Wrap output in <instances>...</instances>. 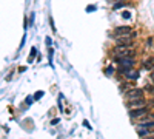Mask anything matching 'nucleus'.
<instances>
[{"mask_svg":"<svg viewBox=\"0 0 154 139\" xmlns=\"http://www.w3.org/2000/svg\"><path fill=\"white\" fill-rule=\"evenodd\" d=\"M149 113V108L148 107H136V108H131L130 110V118H133V119H137V118H143V116H146Z\"/></svg>","mask_w":154,"mask_h":139,"instance_id":"1","label":"nucleus"},{"mask_svg":"<svg viewBox=\"0 0 154 139\" xmlns=\"http://www.w3.org/2000/svg\"><path fill=\"white\" fill-rule=\"evenodd\" d=\"M125 96L128 99H134V97H142L143 96V90L142 88H130L125 91Z\"/></svg>","mask_w":154,"mask_h":139,"instance_id":"2","label":"nucleus"},{"mask_svg":"<svg viewBox=\"0 0 154 139\" xmlns=\"http://www.w3.org/2000/svg\"><path fill=\"white\" fill-rule=\"evenodd\" d=\"M145 102H146V100H145V99H143V96H142V97H134V99H130L128 105H130V108H136V107H142V105H145Z\"/></svg>","mask_w":154,"mask_h":139,"instance_id":"3","label":"nucleus"},{"mask_svg":"<svg viewBox=\"0 0 154 139\" xmlns=\"http://www.w3.org/2000/svg\"><path fill=\"white\" fill-rule=\"evenodd\" d=\"M117 62H119V65H122V67H125V68H131L133 64H134V60L130 59L128 56H125V57H119Z\"/></svg>","mask_w":154,"mask_h":139,"instance_id":"4","label":"nucleus"},{"mask_svg":"<svg viewBox=\"0 0 154 139\" xmlns=\"http://www.w3.org/2000/svg\"><path fill=\"white\" fill-rule=\"evenodd\" d=\"M114 33L117 36H128L131 33V27H117L114 30Z\"/></svg>","mask_w":154,"mask_h":139,"instance_id":"5","label":"nucleus"},{"mask_svg":"<svg viewBox=\"0 0 154 139\" xmlns=\"http://www.w3.org/2000/svg\"><path fill=\"white\" fill-rule=\"evenodd\" d=\"M119 46H130L131 45V39H128V37H120V39H116Z\"/></svg>","mask_w":154,"mask_h":139,"instance_id":"6","label":"nucleus"},{"mask_svg":"<svg viewBox=\"0 0 154 139\" xmlns=\"http://www.w3.org/2000/svg\"><path fill=\"white\" fill-rule=\"evenodd\" d=\"M117 56H119V57H125V56H130V53H128L126 46H120V49H117Z\"/></svg>","mask_w":154,"mask_h":139,"instance_id":"7","label":"nucleus"},{"mask_svg":"<svg viewBox=\"0 0 154 139\" xmlns=\"http://www.w3.org/2000/svg\"><path fill=\"white\" fill-rule=\"evenodd\" d=\"M146 70H152L154 68V57H149L146 62H145V65H143Z\"/></svg>","mask_w":154,"mask_h":139,"instance_id":"8","label":"nucleus"},{"mask_svg":"<svg viewBox=\"0 0 154 139\" xmlns=\"http://www.w3.org/2000/svg\"><path fill=\"white\" fill-rule=\"evenodd\" d=\"M126 77H128V79H137V77H139V73H137V71H133V73L128 71V76H126Z\"/></svg>","mask_w":154,"mask_h":139,"instance_id":"9","label":"nucleus"},{"mask_svg":"<svg viewBox=\"0 0 154 139\" xmlns=\"http://www.w3.org/2000/svg\"><path fill=\"white\" fill-rule=\"evenodd\" d=\"M130 88H131V87L128 85V84H122V85H120V91H122V93H125L126 90H130Z\"/></svg>","mask_w":154,"mask_h":139,"instance_id":"10","label":"nucleus"},{"mask_svg":"<svg viewBox=\"0 0 154 139\" xmlns=\"http://www.w3.org/2000/svg\"><path fill=\"white\" fill-rule=\"evenodd\" d=\"M35 51H37L35 48H32V49H31V54H29V57H28V60H29V62H32V59H34V56H35Z\"/></svg>","mask_w":154,"mask_h":139,"instance_id":"11","label":"nucleus"},{"mask_svg":"<svg viewBox=\"0 0 154 139\" xmlns=\"http://www.w3.org/2000/svg\"><path fill=\"white\" fill-rule=\"evenodd\" d=\"M145 90H146L148 93H154V85H146Z\"/></svg>","mask_w":154,"mask_h":139,"instance_id":"12","label":"nucleus"},{"mask_svg":"<svg viewBox=\"0 0 154 139\" xmlns=\"http://www.w3.org/2000/svg\"><path fill=\"white\" fill-rule=\"evenodd\" d=\"M123 5H125V3H114V6H112V8H114V9H119V8H122Z\"/></svg>","mask_w":154,"mask_h":139,"instance_id":"13","label":"nucleus"},{"mask_svg":"<svg viewBox=\"0 0 154 139\" xmlns=\"http://www.w3.org/2000/svg\"><path fill=\"white\" fill-rule=\"evenodd\" d=\"M122 16H123V19H128V17H130L131 14H130L128 11H123V12H122Z\"/></svg>","mask_w":154,"mask_h":139,"instance_id":"14","label":"nucleus"},{"mask_svg":"<svg viewBox=\"0 0 154 139\" xmlns=\"http://www.w3.org/2000/svg\"><path fill=\"white\" fill-rule=\"evenodd\" d=\"M42 96H43V93H42V91H37V93H35V96H34V97H35V99H40V97H42Z\"/></svg>","mask_w":154,"mask_h":139,"instance_id":"15","label":"nucleus"},{"mask_svg":"<svg viewBox=\"0 0 154 139\" xmlns=\"http://www.w3.org/2000/svg\"><path fill=\"white\" fill-rule=\"evenodd\" d=\"M26 104H32V97H31V96L26 97Z\"/></svg>","mask_w":154,"mask_h":139,"instance_id":"16","label":"nucleus"},{"mask_svg":"<svg viewBox=\"0 0 154 139\" xmlns=\"http://www.w3.org/2000/svg\"><path fill=\"white\" fill-rule=\"evenodd\" d=\"M148 102H149V105H152V107H154V97H151V99L148 100Z\"/></svg>","mask_w":154,"mask_h":139,"instance_id":"17","label":"nucleus"},{"mask_svg":"<svg viewBox=\"0 0 154 139\" xmlns=\"http://www.w3.org/2000/svg\"><path fill=\"white\" fill-rule=\"evenodd\" d=\"M111 73H112V68H111V67H109V68H106V74H111Z\"/></svg>","mask_w":154,"mask_h":139,"instance_id":"18","label":"nucleus"},{"mask_svg":"<svg viewBox=\"0 0 154 139\" xmlns=\"http://www.w3.org/2000/svg\"><path fill=\"white\" fill-rule=\"evenodd\" d=\"M148 131H149V133H154V127H151V128H149Z\"/></svg>","mask_w":154,"mask_h":139,"instance_id":"19","label":"nucleus"},{"mask_svg":"<svg viewBox=\"0 0 154 139\" xmlns=\"http://www.w3.org/2000/svg\"><path fill=\"white\" fill-rule=\"evenodd\" d=\"M151 81H152V84H154V73L151 74Z\"/></svg>","mask_w":154,"mask_h":139,"instance_id":"20","label":"nucleus"}]
</instances>
